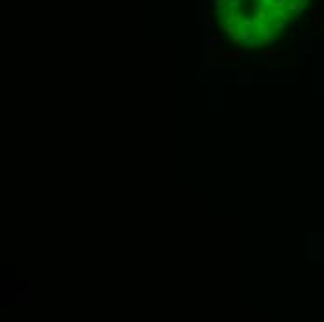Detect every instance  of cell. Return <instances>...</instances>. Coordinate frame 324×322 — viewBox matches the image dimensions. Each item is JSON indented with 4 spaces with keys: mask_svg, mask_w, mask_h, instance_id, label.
Listing matches in <instances>:
<instances>
[{
    "mask_svg": "<svg viewBox=\"0 0 324 322\" xmlns=\"http://www.w3.org/2000/svg\"><path fill=\"white\" fill-rule=\"evenodd\" d=\"M242 56V50L240 49H235V50H231V52H222V54H218V60H222V62H237Z\"/></svg>",
    "mask_w": 324,
    "mask_h": 322,
    "instance_id": "obj_1",
    "label": "cell"
},
{
    "mask_svg": "<svg viewBox=\"0 0 324 322\" xmlns=\"http://www.w3.org/2000/svg\"><path fill=\"white\" fill-rule=\"evenodd\" d=\"M261 52L266 56V58H270V60H279L281 58V52L279 50H270V49H261Z\"/></svg>",
    "mask_w": 324,
    "mask_h": 322,
    "instance_id": "obj_2",
    "label": "cell"
},
{
    "mask_svg": "<svg viewBox=\"0 0 324 322\" xmlns=\"http://www.w3.org/2000/svg\"><path fill=\"white\" fill-rule=\"evenodd\" d=\"M283 6H285V4H283V0H279L278 4H274V11H278V13H279V11L283 9Z\"/></svg>",
    "mask_w": 324,
    "mask_h": 322,
    "instance_id": "obj_3",
    "label": "cell"
},
{
    "mask_svg": "<svg viewBox=\"0 0 324 322\" xmlns=\"http://www.w3.org/2000/svg\"><path fill=\"white\" fill-rule=\"evenodd\" d=\"M265 17H266V11H259V13H257V19H259V21H265Z\"/></svg>",
    "mask_w": 324,
    "mask_h": 322,
    "instance_id": "obj_4",
    "label": "cell"
},
{
    "mask_svg": "<svg viewBox=\"0 0 324 322\" xmlns=\"http://www.w3.org/2000/svg\"><path fill=\"white\" fill-rule=\"evenodd\" d=\"M311 23H317V11H311Z\"/></svg>",
    "mask_w": 324,
    "mask_h": 322,
    "instance_id": "obj_5",
    "label": "cell"
},
{
    "mask_svg": "<svg viewBox=\"0 0 324 322\" xmlns=\"http://www.w3.org/2000/svg\"><path fill=\"white\" fill-rule=\"evenodd\" d=\"M224 6V0H216V8H222Z\"/></svg>",
    "mask_w": 324,
    "mask_h": 322,
    "instance_id": "obj_6",
    "label": "cell"
}]
</instances>
